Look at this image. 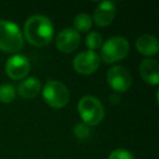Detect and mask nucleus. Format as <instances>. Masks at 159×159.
<instances>
[{"label":"nucleus","mask_w":159,"mask_h":159,"mask_svg":"<svg viewBox=\"0 0 159 159\" xmlns=\"http://www.w3.org/2000/svg\"><path fill=\"white\" fill-rule=\"evenodd\" d=\"M139 74L146 83L157 85L159 83V64L154 59H144L139 64Z\"/></svg>","instance_id":"nucleus-11"},{"label":"nucleus","mask_w":159,"mask_h":159,"mask_svg":"<svg viewBox=\"0 0 159 159\" xmlns=\"http://www.w3.org/2000/svg\"><path fill=\"white\" fill-rule=\"evenodd\" d=\"M108 159H135V158L129 150L123 149V148H119V149L113 150L109 155Z\"/></svg>","instance_id":"nucleus-18"},{"label":"nucleus","mask_w":159,"mask_h":159,"mask_svg":"<svg viewBox=\"0 0 159 159\" xmlns=\"http://www.w3.org/2000/svg\"><path fill=\"white\" fill-rule=\"evenodd\" d=\"M102 45V35L97 32H92L86 36V46L89 50L94 51Z\"/></svg>","instance_id":"nucleus-16"},{"label":"nucleus","mask_w":159,"mask_h":159,"mask_svg":"<svg viewBox=\"0 0 159 159\" xmlns=\"http://www.w3.org/2000/svg\"><path fill=\"white\" fill-rule=\"evenodd\" d=\"M93 26V20L87 13H80L74 19V27L76 32H89Z\"/></svg>","instance_id":"nucleus-14"},{"label":"nucleus","mask_w":159,"mask_h":159,"mask_svg":"<svg viewBox=\"0 0 159 159\" xmlns=\"http://www.w3.org/2000/svg\"><path fill=\"white\" fill-rule=\"evenodd\" d=\"M24 40L21 30L11 21H0V50L16 52L23 47Z\"/></svg>","instance_id":"nucleus-2"},{"label":"nucleus","mask_w":159,"mask_h":159,"mask_svg":"<svg viewBox=\"0 0 159 159\" xmlns=\"http://www.w3.org/2000/svg\"><path fill=\"white\" fill-rule=\"evenodd\" d=\"M135 47L141 55L146 56V57H152L158 52L159 44L155 36L150 35V34H144L136 39Z\"/></svg>","instance_id":"nucleus-12"},{"label":"nucleus","mask_w":159,"mask_h":159,"mask_svg":"<svg viewBox=\"0 0 159 159\" xmlns=\"http://www.w3.org/2000/svg\"><path fill=\"white\" fill-rule=\"evenodd\" d=\"M75 137L77 139H89V136L91 135V128L89 125H86L85 123H79L75 125L74 130H73Z\"/></svg>","instance_id":"nucleus-17"},{"label":"nucleus","mask_w":159,"mask_h":159,"mask_svg":"<svg viewBox=\"0 0 159 159\" xmlns=\"http://www.w3.org/2000/svg\"><path fill=\"white\" fill-rule=\"evenodd\" d=\"M42 84L36 77H29L23 80L18 86V93L25 99H31L39 94Z\"/></svg>","instance_id":"nucleus-13"},{"label":"nucleus","mask_w":159,"mask_h":159,"mask_svg":"<svg viewBox=\"0 0 159 159\" xmlns=\"http://www.w3.org/2000/svg\"><path fill=\"white\" fill-rule=\"evenodd\" d=\"M30 62L23 55H14L6 63V72L12 80L24 79L30 72Z\"/></svg>","instance_id":"nucleus-8"},{"label":"nucleus","mask_w":159,"mask_h":159,"mask_svg":"<svg viewBox=\"0 0 159 159\" xmlns=\"http://www.w3.org/2000/svg\"><path fill=\"white\" fill-rule=\"evenodd\" d=\"M43 98L48 106L60 109L66 106L70 100V93L66 85L56 80H49L43 87Z\"/></svg>","instance_id":"nucleus-4"},{"label":"nucleus","mask_w":159,"mask_h":159,"mask_svg":"<svg viewBox=\"0 0 159 159\" xmlns=\"http://www.w3.org/2000/svg\"><path fill=\"white\" fill-rule=\"evenodd\" d=\"M81 37L79 32L74 29H64L57 35L56 45L57 48L63 53H71L79 47Z\"/></svg>","instance_id":"nucleus-9"},{"label":"nucleus","mask_w":159,"mask_h":159,"mask_svg":"<svg viewBox=\"0 0 159 159\" xmlns=\"http://www.w3.org/2000/svg\"><path fill=\"white\" fill-rule=\"evenodd\" d=\"M77 110L83 123L89 126L99 124L105 116V109L100 100L91 95H86L80 99Z\"/></svg>","instance_id":"nucleus-3"},{"label":"nucleus","mask_w":159,"mask_h":159,"mask_svg":"<svg viewBox=\"0 0 159 159\" xmlns=\"http://www.w3.org/2000/svg\"><path fill=\"white\" fill-rule=\"evenodd\" d=\"M100 59L95 51L86 50L79 53L73 60V68L77 73L89 75L94 73L98 69Z\"/></svg>","instance_id":"nucleus-7"},{"label":"nucleus","mask_w":159,"mask_h":159,"mask_svg":"<svg viewBox=\"0 0 159 159\" xmlns=\"http://www.w3.org/2000/svg\"><path fill=\"white\" fill-rule=\"evenodd\" d=\"M107 82L113 91L117 93H123L130 89L132 84V77L125 68L115 66L107 73Z\"/></svg>","instance_id":"nucleus-6"},{"label":"nucleus","mask_w":159,"mask_h":159,"mask_svg":"<svg viewBox=\"0 0 159 159\" xmlns=\"http://www.w3.org/2000/svg\"><path fill=\"white\" fill-rule=\"evenodd\" d=\"M116 16V6L112 1H102L98 3L94 12V21L96 25L106 27L112 23Z\"/></svg>","instance_id":"nucleus-10"},{"label":"nucleus","mask_w":159,"mask_h":159,"mask_svg":"<svg viewBox=\"0 0 159 159\" xmlns=\"http://www.w3.org/2000/svg\"><path fill=\"white\" fill-rule=\"evenodd\" d=\"M24 35L33 46H46L53 38V25L47 16H32L24 24Z\"/></svg>","instance_id":"nucleus-1"},{"label":"nucleus","mask_w":159,"mask_h":159,"mask_svg":"<svg viewBox=\"0 0 159 159\" xmlns=\"http://www.w3.org/2000/svg\"><path fill=\"white\" fill-rule=\"evenodd\" d=\"M16 92L11 84L0 85V102L3 104H9L16 98Z\"/></svg>","instance_id":"nucleus-15"},{"label":"nucleus","mask_w":159,"mask_h":159,"mask_svg":"<svg viewBox=\"0 0 159 159\" xmlns=\"http://www.w3.org/2000/svg\"><path fill=\"white\" fill-rule=\"evenodd\" d=\"M120 100H121V97H120L119 94L115 93V94H112V95L110 96V102H111V104H112V105H118L120 102Z\"/></svg>","instance_id":"nucleus-19"},{"label":"nucleus","mask_w":159,"mask_h":159,"mask_svg":"<svg viewBox=\"0 0 159 159\" xmlns=\"http://www.w3.org/2000/svg\"><path fill=\"white\" fill-rule=\"evenodd\" d=\"M130 50L129 42L122 36H113L102 44L100 56L106 63L120 61L128 56Z\"/></svg>","instance_id":"nucleus-5"}]
</instances>
